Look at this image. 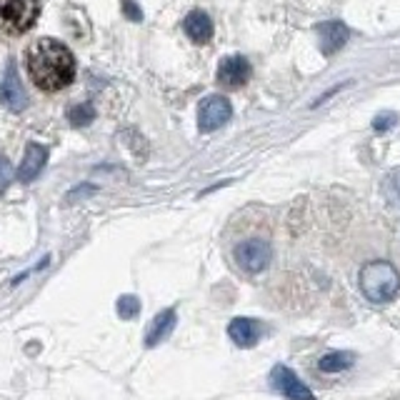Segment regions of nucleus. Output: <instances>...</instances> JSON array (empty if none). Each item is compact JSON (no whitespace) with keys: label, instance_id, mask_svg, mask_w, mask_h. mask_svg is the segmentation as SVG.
Returning a JSON list of instances; mask_svg holds the SVG:
<instances>
[{"label":"nucleus","instance_id":"nucleus-8","mask_svg":"<svg viewBox=\"0 0 400 400\" xmlns=\"http://www.w3.org/2000/svg\"><path fill=\"white\" fill-rule=\"evenodd\" d=\"M251 63L243 55H228L218 66V83L225 85V88H243L251 80Z\"/></svg>","mask_w":400,"mask_h":400},{"label":"nucleus","instance_id":"nucleus-21","mask_svg":"<svg viewBox=\"0 0 400 400\" xmlns=\"http://www.w3.org/2000/svg\"><path fill=\"white\" fill-rule=\"evenodd\" d=\"M126 15L131 20H140V8L133 6V3H126Z\"/></svg>","mask_w":400,"mask_h":400},{"label":"nucleus","instance_id":"nucleus-13","mask_svg":"<svg viewBox=\"0 0 400 400\" xmlns=\"http://www.w3.org/2000/svg\"><path fill=\"white\" fill-rule=\"evenodd\" d=\"M183 30H186V36L191 38L193 43H208L210 36H213V20H210L208 13L193 10L188 13L186 20H183Z\"/></svg>","mask_w":400,"mask_h":400},{"label":"nucleus","instance_id":"nucleus-14","mask_svg":"<svg viewBox=\"0 0 400 400\" xmlns=\"http://www.w3.org/2000/svg\"><path fill=\"white\" fill-rule=\"evenodd\" d=\"M175 311H163L156 316V320L150 323L148 333H145V346L148 348H156L158 343H163L168 338V335L173 333L175 328Z\"/></svg>","mask_w":400,"mask_h":400},{"label":"nucleus","instance_id":"nucleus-17","mask_svg":"<svg viewBox=\"0 0 400 400\" xmlns=\"http://www.w3.org/2000/svg\"><path fill=\"white\" fill-rule=\"evenodd\" d=\"M383 193H385L388 200L400 203V170H395V173H390L388 178L383 180Z\"/></svg>","mask_w":400,"mask_h":400},{"label":"nucleus","instance_id":"nucleus-11","mask_svg":"<svg viewBox=\"0 0 400 400\" xmlns=\"http://www.w3.org/2000/svg\"><path fill=\"white\" fill-rule=\"evenodd\" d=\"M318 40H320V50L325 55H333L343 48L350 38L348 28L343 23H320L318 25Z\"/></svg>","mask_w":400,"mask_h":400},{"label":"nucleus","instance_id":"nucleus-1","mask_svg":"<svg viewBox=\"0 0 400 400\" xmlns=\"http://www.w3.org/2000/svg\"><path fill=\"white\" fill-rule=\"evenodd\" d=\"M25 68L30 80L45 93L63 90L75 78V58L71 48L55 38H40L33 43L25 58Z\"/></svg>","mask_w":400,"mask_h":400},{"label":"nucleus","instance_id":"nucleus-6","mask_svg":"<svg viewBox=\"0 0 400 400\" xmlns=\"http://www.w3.org/2000/svg\"><path fill=\"white\" fill-rule=\"evenodd\" d=\"M233 115V105L230 101L223 96H210L200 103L198 108V128L203 133H213L218 128H223Z\"/></svg>","mask_w":400,"mask_h":400},{"label":"nucleus","instance_id":"nucleus-19","mask_svg":"<svg viewBox=\"0 0 400 400\" xmlns=\"http://www.w3.org/2000/svg\"><path fill=\"white\" fill-rule=\"evenodd\" d=\"M395 123H398V115L385 113V115H380V118L373 120V128H376L378 133H385V131H388V128H393Z\"/></svg>","mask_w":400,"mask_h":400},{"label":"nucleus","instance_id":"nucleus-4","mask_svg":"<svg viewBox=\"0 0 400 400\" xmlns=\"http://www.w3.org/2000/svg\"><path fill=\"white\" fill-rule=\"evenodd\" d=\"M233 260L240 273L260 275L273 260V248L265 238H245L233 248Z\"/></svg>","mask_w":400,"mask_h":400},{"label":"nucleus","instance_id":"nucleus-7","mask_svg":"<svg viewBox=\"0 0 400 400\" xmlns=\"http://www.w3.org/2000/svg\"><path fill=\"white\" fill-rule=\"evenodd\" d=\"M270 385H273L275 393L283 395L286 400H316L313 390L286 365H275L273 373H270Z\"/></svg>","mask_w":400,"mask_h":400},{"label":"nucleus","instance_id":"nucleus-20","mask_svg":"<svg viewBox=\"0 0 400 400\" xmlns=\"http://www.w3.org/2000/svg\"><path fill=\"white\" fill-rule=\"evenodd\" d=\"M343 88H346V83H341V85H335V88H330V90H325V96H323V98H318V101L316 103H313V105H323V103H325V101H328V98H333L335 96V93H338V90H343Z\"/></svg>","mask_w":400,"mask_h":400},{"label":"nucleus","instance_id":"nucleus-2","mask_svg":"<svg viewBox=\"0 0 400 400\" xmlns=\"http://www.w3.org/2000/svg\"><path fill=\"white\" fill-rule=\"evenodd\" d=\"M358 286L371 303H390L400 290V275L388 260H371L360 268Z\"/></svg>","mask_w":400,"mask_h":400},{"label":"nucleus","instance_id":"nucleus-12","mask_svg":"<svg viewBox=\"0 0 400 400\" xmlns=\"http://www.w3.org/2000/svg\"><path fill=\"white\" fill-rule=\"evenodd\" d=\"M45 161H48V150L38 143H30L28 148H25L23 163H20V170H18L20 180H36L38 175L43 173Z\"/></svg>","mask_w":400,"mask_h":400},{"label":"nucleus","instance_id":"nucleus-10","mask_svg":"<svg viewBox=\"0 0 400 400\" xmlns=\"http://www.w3.org/2000/svg\"><path fill=\"white\" fill-rule=\"evenodd\" d=\"M260 333H263L260 323L251 320V318H235V320H230V325H228L230 341L240 348H253L260 341Z\"/></svg>","mask_w":400,"mask_h":400},{"label":"nucleus","instance_id":"nucleus-18","mask_svg":"<svg viewBox=\"0 0 400 400\" xmlns=\"http://www.w3.org/2000/svg\"><path fill=\"white\" fill-rule=\"evenodd\" d=\"M10 180H13V168L10 163H8V158L0 156V193L10 186Z\"/></svg>","mask_w":400,"mask_h":400},{"label":"nucleus","instance_id":"nucleus-5","mask_svg":"<svg viewBox=\"0 0 400 400\" xmlns=\"http://www.w3.org/2000/svg\"><path fill=\"white\" fill-rule=\"evenodd\" d=\"M353 365H355V355H353V353L325 350L308 365V371H311V376L316 378L320 385H333L335 380H343V378L353 371Z\"/></svg>","mask_w":400,"mask_h":400},{"label":"nucleus","instance_id":"nucleus-9","mask_svg":"<svg viewBox=\"0 0 400 400\" xmlns=\"http://www.w3.org/2000/svg\"><path fill=\"white\" fill-rule=\"evenodd\" d=\"M0 101H3L6 108H10L13 113H20V110H25V105H28L25 88L23 83H20V75L13 63H8V71L6 75H3V83H0Z\"/></svg>","mask_w":400,"mask_h":400},{"label":"nucleus","instance_id":"nucleus-15","mask_svg":"<svg viewBox=\"0 0 400 400\" xmlns=\"http://www.w3.org/2000/svg\"><path fill=\"white\" fill-rule=\"evenodd\" d=\"M96 118V110H93V105H75L68 113V123H71L73 128H85L90 123V120Z\"/></svg>","mask_w":400,"mask_h":400},{"label":"nucleus","instance_id":"nucleus-16","mask_svg":"<svg viewBox=\"0 0 400 400\" xmlns=\"http://www.w3.org/2000/svg\"><path fill=\"white\" fill-rule=\"evenodd\" d=\"M138 313H140V300H138L135 295H123V298L118 300V316L120 318L133 320Z\"/></svg>","mask_w":400,"mask_h":400},{"label":"nucleus","instance_id":"nucleus-3","mask_svg":"<svg viewBox=\"0 0 400 400\" xmlns=\"http://www.w3.org/2000/svg\"><path fill=\"white\" fill-rule=\"evenodd\" d=\"M40 15V0H0V30L6 36H23Z\"/></svg>","mask_w":400,"mask_h":400}]
</instances>
